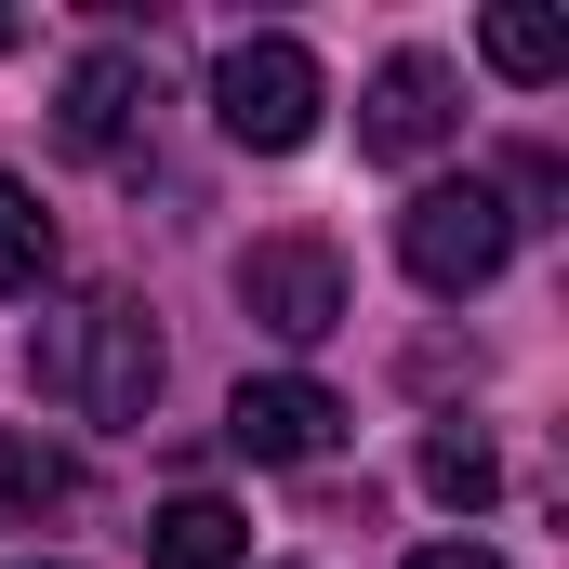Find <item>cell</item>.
<instances>
[{
	"label": "cell",
	"mask_w": 569,
	"mask_h": 569,
	"mask_svg": "<svg viewBox=\"0 0 569 569\" xmlns=\"http://www.w3.org/2000/svg\"><path fill=\"white\" fill-rule=\"evenodd\" d=\"M27 371H40V398H53L67 425H107V437L159 411V331H146V305H133V291H93V305L40 318Z\"/></svg>",
	"instance_id": "6da1fadb"
},
{
	"label": "cell",
	"mask_w": 569,
	"mask_h": 569,
	"mask_svg": "<svg viewBox=\"0 0 569 569\" xmlns=\"http://www.w3.org/2000/svg\"><path fill=\"white\" fill-rule=\"evenodd\" d=\"M318 107H331V80H318L305 40H226V67H212V120H226V146L291 159V146H318Z\"/></svg>",
	"instance_id": "7a4b0ae2"
},
{
	"label": "cell",
	"mask_w": 569,
	"mask_h": 569,
	"mask_svg": "<svg viewBox=\"0 0 569 569\" xmlns=\"http://www.w3.org/2000/svg\"><path fill=\"white\" fill-rule=\"evenodd\" d=\"M503 252H517V199L477 186V172H463V186H425V199L398 212V266L425 291H490Z\"/></svg>",
	"instance_id": "3957f363"
},
{
	"label": "cell",
	"mask_w": 569,
	"mask_h": 569,
	"mask_svg": "<svg viewBox=\"0 0 569 569\" xmlns=\"http://www.w3.org/2000/svg\"><path fill=\"white\" fill-rule=\"evenodd\" d=\"M450 133H463V80H450V53H425V40L385 53L371 93H358V159H398V172H411V159H437Z\"/></svg>",
	"instance_id": "277c9868"
},
{
	"label": "cell",
	"mask_w": 569,
	"mask_h": 569,
	"mask_svg": "<svg viewBox=\"0 0 569 569\" xmlns=\"http://www.w3.org/2000/svg\"><path fill=\"white\" fill-rule=\"evenodd\" d=\"M239 318L279 345H331L345 331V252L331 239H252L239 252Z\"/></svg>",
	"instance_id": "5b68a950"
},
{
	"label": "cell",
	"mask_w": 569,
	"mask_h": 569,
	"mask_svg": "<svg viewBox=\"0 0 569 569\" xmlns=\"http://www.w3.org/2000/svg\"><path fill=\"white\" fill-rule=\"evenodd\" d=\"M331 437H345V398L318 371H266L226 398V450H252V463H318Z\"/></svg>",
	"instance_id": "8992f818"
},
{
	"label": "cell",
	"mask_w": 569,
	"mask_h": 569,
	"mask_svg": "<svg viewBox=\"0 0 569 569\" xmlns=\"http://www.w3.org/2000/svg\"><path fill=\"white\" fill-rule=\"evenodd\" d=\"M67 146H93V159H120L133 146V120H146V53H120V40H93L80 67H67Z\"/></svg>",
	"instance_id": "52a82bcc"
},
{
	"label": "cell",
	"mask_w": 569,
	"mask_h": 569,
	"mask_svg": "<svg viewBox=\"0 0 569 569\" xmlns=\"http://www.w3.org/2000/svg\"><path fill=\"white\" fill-rule=\"evenodd\" d=\"M146 569H252V517H239V503H212V490H186V503H159Z\"/></svg>",
	"instance_id": "ba28073f"
},
{
	"label": "cell",
	"mask_w": 569,
	"mask_h": 569,
	"mask_svg": "<svg viewBox=\"0 0 569 569\" xmlns=\"http://www.w3.org/2000/svg\"><path fill=\"white\" fill-rule=\"evenodd\" d=\"M477 53H490V80H517V93H543V80H569V27L543 13V0H503V13L477 27Z\"/></svg>",
	"instance_id": "9c48e42d"
},
{
	"label": "cell",
	"mask_w": 569,
	"mask_h": 569,
	"mask_svg": "<svg viewBox=\"0 0 569 569\" xmlns=\"http://www.w3.org/2000/svg\"><path fill=\"white\" fill-rule=\"evenodd\" d=\"M40 279H53V212H40V186L0 172V291H40Z\"/></svg>",
	"instance_id": "30bf717a"
},
{
	"label": "cell",
	"mask_w": 569,
	"mask_h": 569,
	"mask_svg": "<svg viewBox=\"0 0 569 569\" xmlns=\"http://www.w3.org/2000/svg\"><path fill=\"white\" fill-rule=\"evenodd\" d=\"M425 490L477 517V503L503 490V463H490V437H477V425H437V437H425Z\"/></svg>",
	"instance_id": "8fae6325"
},
{
	"label": "cell",
	"mask_w": 569,
	"mask_h": 569,
	"mask_svg": "<svg viewBox=\"0 0 569 569\" xmlns=\"http://www.w3.org/2000/svg\"><path fill=\"white\" fill-rule=\"evenodd\" d=\"M0 490H13V503H67V490H80V463H67V450H40V437H0Z\"/></svg>",
	"instance_id": "7c38bea8"
},
{
	"label": "cell",
	"mask_w": 569,
	"mask_h": 569,
	"mask_svg": "<svg viewBox=\"0 0 569 569\" xmlns=\"http://www.w3.org/2000/svg\"><path fill=\"white\" fill-rule=\"evenodd\" d=\"M411 569H503V557H490V543H425Z\"/></svg>",
	"instance_id": "4fadbf2b"
},
{
	"label": "cell",
	"mask_w": 569,
	"mask_h": 569,
	"mask_svg": "<svg viewBox=\"0 0 569 569\" xmlns=\"http://www.w3.org/2000/svg\"><path fill=\"white\" fill-rule=\"evenodd\" d=\"M0 53H13V13H0Z\"/></svg>",
	"instance_id": "5bb4252c"
},
{
	"label": "cell",
	"mask_w": 569,
	"mask_h": 569,
	"mask_svg": "<svg viewBox=\"0 0 569 569\" xmlns=\"http://www.w3.org/2000/svg\"><path fill=\"white\" fill-rule=\"evenodd\" d=\"M27 569H53V557H27Z\"/></svg>",
	"instance_id": "9a60e30c"
}]
</instances>
